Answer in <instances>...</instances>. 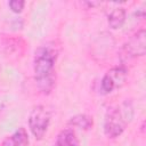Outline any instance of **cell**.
I'll return each mask as SVG.
<instances>
[{
	"label": "cell",
	"instance_id": "obj_1",
	"mask_svg": "<svg viewBox=\"0 0 146 146\" xmlns=\"http://www.w3.org/2000/svg\"><path fill=\"white\" fill-rule=\"evenodd\" d=\"M57 59V50L52 46H41L36 49L33 59L34 80L38 89L48 95L55 86V63Z\"/></svg>",
	"mask_w": 146,
	"mask_h": 146
},
{
	"label": "cell",
	"instance_id": "obj_5",
	"mask_svg": "<svg viewBox=\"0 0 146 146\" xmlns=\"http://www.w3.org/2000/svg\"><path fill=\"white\" fill-rule=\"evenodd\" d=\"M146 51V31L144 29L137 31L122 47L121 57L125 59L144 56Z\"/></svg>",
	"mask_w": 146,
	"mask_h": 146
},
{
	"label": "cell",
	"instance_id": "obj_9",
	"mask_svg": "<svg viewBox=\"0 0 146 146\" xmlns=\"http://www.w3.org/2000/svg\"><path fill=\"white\" fill-rule=\"evenodd\" d=\"M70 124H72L73 127H78L80 129L87 130L92 125V117L86 114H79V115L73 116L70 120Z\"/></svg>",
	"mask_w": 146,
	"mask_h": 146
},
{
	"label": "cell",
	"instance_id": "obj_3",
	"mask_svg": "<svg viewBox=\"0 0 146 146\" xmlns=\"http://www.w3.org/2000/svg\"><path fill=\"white\" fill-rule=\"evenodd\" d=\"M50 111L43 105H36L32 108L29 115V127L36 140H41L50 123Z\"/></svg>",
	"mask_w": 146,
	"mask_h": 146
},
{
	"label": "cell",
	"instance_id": "obj_8",
	"mask_svg": "<svg viewBox=\"0 0 146 146\" xmlns=\"http://www.w3.org/2000/svg\"><path fill=\"white\" fill-rule=\"evenodd\" d=\"M124 21H125V10L122 7L114 8L108 15V25L114 30L122 27Z\"/></svg>",
	"mask_w": 146,
	"mask_h": 146
},
{
	"label": "cell",
	"instance_id": "obj_7",
	"mask_svg": "<svg viewBox=\"0 0 146 146\" xmlns=\"http://www.w3.org/2000/svg\"><path fill=\"white\" fill-rule=\"evenodd\" d=\"M52 146H79V139L75 131L72 128L62 130L57 135Z\"/></svg>",
	"mask_w": 146,
	"mask_h": 146
},
{
	"label": "cell",
	"instance_id": "obj_4",
	"mask_svg": "<svg viewBox=\"0 0 146 146\" xmlns=\"http://www.w3.org/2000/svg\"><path fill=\"white\" fill-rule=\"evenodd\" d=\"M128 78V68L124 65L115 66L108 70L102 79L100 89L104 94H111L116 89H120Z\"/></svg>",
	"mask_w": 146,
	"mask_h": 146
},
{
	"label": "cell",
	"instance_id": "obj_10",
	"mask_svg": "<svg viewBox=\"0 0 146 146\" xmlns=\"http://www.w3.org/2000/svg\"><path fill=\"white\" fill-rule=\"evenodd\" d=\"M8 6L10 7V9L14 13H17L18 14V13H21L23 10V8L25 6V2L23 0H11V1H9Z\"/></svg>",
	"mask_w": 146,
	"mask_h": 146
},
{
	"label": "cell",
	"instance_id": "obj_6",
	"mask_svg": "<svg viewBox=\"0 0 146 146\" xmlns=\"http://www.w3.org/2000/svg\"><path fill=\"white\" fill-rule=\"evenodd\" d=\"M0 146H29V135L24 128H18L10 136L6 137Z\"/></svg>",
	"mask_w": 146,
	"mask_h": 146
},
{
	"label": "cell",
	"instance_id": "obj_2",
	"mask_svg": "<svg viewBox=\"0 0 146 146\" xmlns=\"http://www.w3.org/2000/svg\"><path fill=\"white\" fill-rule=\"evenodd\" d=\"M133 116V107L130 102L125 100L116 107L107 111L104 121V132L108 138L119 137L125 129L127 124Z\"/></svg>",
	"mask_w": 146,
	"mask_h": 146
}]
</instances>
